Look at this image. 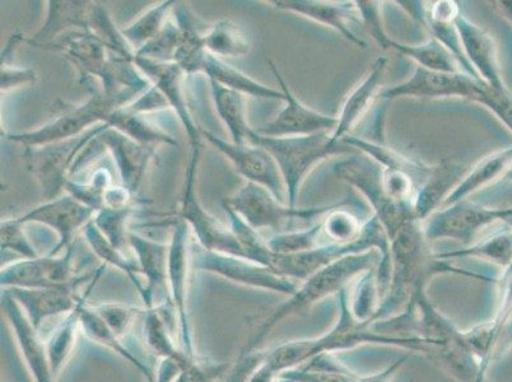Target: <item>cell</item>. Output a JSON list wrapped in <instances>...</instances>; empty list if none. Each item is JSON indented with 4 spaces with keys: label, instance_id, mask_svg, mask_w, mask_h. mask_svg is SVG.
<instances>
[{
    "label": "cell",
    "instance_id": "ffe728a7",
    "mask_svg": "<svg viewBox=\"0 0 512 382\" xmlns=\"http://www.w3.org/2000/svg\"><path fill=\"white\" fill-rule=\"evenodd\" d=\"M88 276L77 277L65 286L51 288H11L9 293L29 318L36 330L41 329L44 321L55 316L67 315L78 305L81 296L77 295L79 286Z\"/></svg>",
    "mask_w": 512,
    "mask_h": 382
},
{
    "label": "cell",
    "instance_id": "681fc988",
    "mask_svg": "<svg viewBox=\"0 0 512 382\" xmlns=\"http://www.w3.org/2000/svg\"><path fill=\"white\" fill-rule=\"evenodd\" d=\"M25 226L18 218L2 221L0 237H2V251H15L22 259H35L40 256L35 246L31 244L25 232Z\"/></svg>",
    "mask_w": 512,
    "mask_h": 382
},
{
    "label": "cell",
    "instance_id": "30bf717a",
    "mask_svg": "<svg viewBox=\"0 0 512 382\" xmlns=\"http://www.w3.org/2000/svg\"><path fill=\"white\" fill-rule=\"evenodd\" d=\"M511 218L512 207L488 208L465 199L440 208L423 221L422 226L428 241L449 239L469 246L479 232Z\"/></svg>",
    "mask_w": 512,
    "mask_h": 382
},
{
    "label": "cell",
    "instance_id": "11a10c76",
    "mask_svg": "<svg viewBox=\"0 0 512 382\" xmlns=\"http://www.w3.org/2000/svg\"><path fill=\"white\" fill-rule=\"evenodd\" d=\"M497 8L504 13L507 20L512 23V2H497Z\"/></svg>",
    "mask_w": 512,
    "mask_h": 382
},
{
    "label": "cell",
    "instance_id": "3957f363",
    "mask_svg": "<svg viewBox=\"0 0 512 382\" xmlns=\"http://www.w3.org/2000/svg\"><path fill=\"white\" fill-rule=\"evenodd\" d=\"M383 260L380 250L370 249L363 253L343 256L327 267L321 268L313 276L305 279L297 287L295 293L288 297L286 302L273 309L268 318L259 325L256 332L251 335L249 342L242 349L240 356H246L256 351L263 340L272 333L278 324L291 316L310 311L319 302L347 288L358 276L367 270L377 269Z\"/></svg>",
    "mask_w": 512,
    "mask_h": 382
},
{
    "label": "cell",
    "instance_id": "d4e9b609",
    "mask_svg": "<svg viewBox=\"0 0 512 382\" xmlns=\"http://www.w3.org/2000/svg\"><path fill=\"white\" fill-rule=\"evenodd\" d=\"M465 58L484 83L495 88H506L498 64L497 48L492 36L460 13L455 21Z\"/></svg>",
    "mask_w": 512,
    "mask_h": 382
},
{
    "label": "cell",
    "instance_id": "484cf974",
    "mask_svg": "<svg viewBox=\"0 0 512 382\" xmlns=\"http://www.w3.org/2000/svg\"><path fill=\"white\" fill-rule=\"evenodd\" d=\"M129 248L134 251L142 276L146 278V309L156 306L155 295L161 291L170 300L169 288V245L153 241L130 231Z\"/></svg>",
    "mask_w": 512,
    "mask_h": 382
},
{
    "label": "cell",
    "instance_id": "2e32d148",
    "mask_svg": "<svg viewBox=\"0 0 512 382\" xmlns=\"http://www.w3.org/2000/svg\"><path fill=\"white\" fill-rule=\"evenodd\" d=\"M269 65H271L281 91L285 93V101H283L285 107L276 118L263 125L262 128L256 129V132L263 135V137L271 138L304 137V135L318 133H333V130L337 127V118L319 113V111L302 104L299 97H296L290 86L287 85L277 65L272 60Z\"/></svg>",
    "mask_w": 512,
    "mask_h": 382
},
{
    "label": "cell",
    "instance_id": "b9f144b4",
    "mask_svg": "<svg viewBox=\"0 0 512 382\" xmlns=\"http://www.w3.org/2000/svg\"><path fill=\"white\" fill-rule=\"evenodd\" d=\"M174 0H165V2L157 3L150 9H147L143 15L139 16L136 21L130 23L123 31L125 39L132 45L134 50L141 49L142 46L150 43L164 29L166 22L175 8Z\"/></svg>",
    "mask_w": 512,
    "mask_h": 382
},
{
    "label": "cell",
    "instance_id": "bcb514c9",
    "mask_svg": "<svg viewBox=\"0 0 512 382\" xmlns=\"http://www.w3.org/2000/svg\"><path fill=\"white\" fill-rule=\"evenodd\" d=\"M132 206L125 208H104L97 212L93 223L99 228L101 234L106 237L121 251L129 246V228L128 223L132 217Z\"/></svg>",
    "mask_w": 512,
    "mask_h": 382
},
{
    "label": "cell",
    "instance_id": "52a82bcc",
    "mask_svg": "<svg viewBox=\"0 0 512 382\" xmlns=\"http://www.w3.org/2000/svg\"><path fill=\"white\" fill-rule=\"evenodd\" d=\"M338 204V203H337ZM337 204L325 207L293 208L279 202L267 188L254 183H246L225 199L223 206L231 208L242 221L256 231L273 230L277 234L290 228L296 222H311L323 218L337 207Z\"/></svg>",
    "mask_w": 512,
    "mask_h": 382
},
{
    "label": "cell",
    "instance_id": "f907efd6",
    "mask_svg": "<svg viewBox=\"0 0 512 382\" xmlns=\"http://www.w3.org/2000/svg\"><path fill=\"white\" fill-rule=\"evenodd\" d=\"M478 104L491 110L512 132V93L509 88H495L486 83Z\"/></svg>",
    "mask_w": 512,
    "mask_h": 382
},
{
    "label": "cell",
    "instance_id": "f6af8a7d",
    "mask_svg": "<svg viewBox=\"0 0 512 382\" xmlns=\"http://www.w3.org/2000/svg\"><path fill=\"white\" fill-rule=\"evenodd\" d=\"M113 185V176L106 167H100L91 175L86 183L69 180L65 186V193L72 195L78 202L85 204L93 211L100 212L105 208V197L107 190Z\"/></svg>",
    "mask_w": 512,
    "mask_h": 382
},
{
    "label": "cell",
    "instance_id": "60d3db41",
    "mask_svg": "<svg viewBox=\"0 0 512 382\" xmlns=\"http://www.w3.org/2000/svg\"><path fill=\"white\" fill-rule=\"evenodd\" d=\"M87 31L92 32L111 54L134 62L136 50L125 39L123 31L116 27L113 18L107 12L104 4L92 2L90 23H88Z\"/></svg>",
    "mask_w": 512,
    "mask_h": 382
},
{
    "label": "cell",
    "instance_id": "c3c4849f",
    "mask_svg": "<svg viewBox=\"0 0 512 382\" xmlns=\"http://www.w3.org/2000/svg\"><path fill=\"white\" fill-rule=\"evenodd\" d=\"M93 309L121 339L127 337L136 320L146 312V307L118 304V302H105V304L93 306Z\"/></svg>",
    "mask_w": 512,
    "mask_h": 382
},
{
    "label": "cell",
    "instance_id": "74e56055",
    "mask_svg": "<svg viewBox=\"0 0 512 382\" xmlns=\"http://www.w3.org/2000/svg\"><path fill=\"white\" fill-rule=\"evenodd\" d=\"M83 235H85L86 241L88 245H90L93 254L102 260L104 265H111V267L124 273L125 276L129 278V281L132 282L133 286L136 287L139 296H141L143 300L144 296H146V287H144L143 282L139 279L142 273L137 260L129 259L124 251L115 248V246L101 234V231L96 227L93 221L83 228Z\"/></svg>",
    "mask_w": 512,
    "mask_h": 382
},
{
    "label": "cell",
    "instance_id": "277c9868",
    "mask_svg": "<svg viewBox=\"0 0 512 382\" xmlns=\"http://www.w3.org/2000/svg\"><path fill=\"white\" fill-rule=\"evenodd\" d=\"M249 143L262 146L271 153L281 171L286 186V200L290 207H297L300 188L307 175L330 157L348 155L353 149L343 142H333L332 133L304 135V137H263L256 129Z\"/></svg>",
    "mask_w": 512,
    "mask_h": 382
},
{
    "label": "cell",
    "instance_id": "8992f818",
    "mask_svg": "<svg viewBox=\"0 0 512 382\" xmlns=\"http://www.w3.org/2000/svg\"><path fill=\"white\" fill-rule=\"evenodd\" d=\"M334 172L344 183L353 186L369 200L389 241L407 223L417 221L414 207L397 202L386 193L383 183V167L369 156L355 155L335 163Z\"/></svg>",
    "mask_w": 512,
    "mask_h": 382
},
{
    "label": "cell",
    "instance_id": "816d5d0a",
    "mask_svg": "<svg viewBox=\"0 0 512 382\" xmlns=\"http://www.w3.org/2000/svg\"><path fill=\"white\" fill-rule=\"evenodd\" d=\"M36 72L31 68H20L16 65L2 64V93H7L16 88L35 85Z\"/></svg>",
    "mask_w": 512,
    "mask_h": 382
},
{
    "label": "cell",
    "instance_id": "9a60e30c",
    "mask_svg": "<svg viewBox=\"0 0 512 382\" xmlns=\"http://www.w3.org/2000/svg\"><path fill=\"white\" fill-rule=\"evenodd\" d=\"M76 242L63 254L35 259H21L2 268L0 284L4 290L11 288H51L65 286L74 279L73 262Z\"/></svg>",
    "mask_w": 512,
    "mask_h": 382
},
{
    "label": "cell",
    "instance_id": "d6a6232c",
    "mask_svg": "<svg viewBox=\"0 0 512 382\" xmlns=\"http://www.w3.org/2000/svg\"><path fill=\"white\" fill-rule=\"evenodd\" d=\"M200 73L206 74L208 81L220 83L231 90L242 93L244 96L256 97V99L285 101V93L263 85L255 79L246 76L245 73L232 67L225 60L213 57L207 53Z\"/></svg>",
    "mask_w": 512,
    "mask_h": 382
},
{
    "label": "cell",
    "instance_id": "4dcf8cb0",
    "mask_svg": "<svg viewBox=\"0 0 512 382\" xmlns=\"http://www.w3.org/2000/svg\"><path fill=\"white\" fill-rule=\"evenodd\" d=\"M512 166V146L500 151L493 152L478 161L467 174L463 176L460 183L451 190L449 197L442 203L441 208L449 207L451 204L462 202L470 194L476 193L484 186L490 185L498 177L506 175Z\"/></svg>",
    "mask_w": 512,
    "mask_h": 382
},
{
    "label": "cell",
    "instance_id": "d6986e66",
    "mask_svg": "<svg viewBox=\"0 0 512 382\" xmlns=\"http://www.w3.org/2000/svg\"><path fill=\"white\" fill-rule=\"evenodd\" d=\"M409 358L411 353L403 354L384 370L361 376L339 361L335 354H321L305 365L285 372L277 382H393Z\"/></svg>",
    "mask_w": 512,
    "mask_h": 382
},
{
    "label": "cell",
    "instance_id": "4fadbf2b",
    "mask_svg": "<svg viewBox=\"0 0 512 382\" xmlns=\"http://www.w3.org/2000/svg\"><path fill=\"white\" fill-rule=\"evenodd\" d=\"M202 137L225 156L237 174L244 177L248 183L264 186L279 202L287 204L286 186L283 183L281 171L267 149L258 144L232 143L203 129Z\"/></svg>",
    "mask_w": 512,
    "mask_h": 382
},
{
    "label": "cell",
    "instance_id": "83f0119b",
    "mask_svg": "<svg viewBox=\"0 0 512 382\" xmlns=\"http://www.w3.org/2000/svg\"><path fill=\"white\" fill-rule=\"evenodd\" d=\"M92 2H68V0H49L48 17L35 36L26 40L35 48L46 49L67 32L87 31L90 23Z\"/></svg>",
    "mask_w": 512,
    "mask_h": 382
},
{
    "label": "cell",
    "instance_id": "f35d334b",
    "mask_svg": "<svg viewBox=\"0 0 512 382\" xmlns=\"http://www.w3.org/2000/svg\"><path fill=\"white\" fill-rule=\"evenodd\" d=\"M107 125L144 146H178L176 139L169 133L151 124L143 115L132 113L125 106L110 115Z\"/></svg>",
    "mask_w": 512,
    "mask_h": 382
},
{
    "label": "cell",
    "instance_id": "5b68a950",
    "mask_svg": "<svg viewBox=\"0 0 512 382\" xmlns=\"http://www.w3.org/2000/svg\"><path fill=\"white\" fill-rule=\"evenodd\" d=\"M130 95H107L104 91L93 90L85 102L78 105L63 104L57 118L43 127L26 130V132L9 133V142L22 144L23 147H39L44 144L65 141L79 137L100 124H107L110 115L136 100Z\"/></svg>",
    "mask_w": 512,
    "mask_h": 382
},
{
    "label": "cell",
    "instance_id": "836d02e7",
    "mask_svg": "<svg viewBox=\"0 0 512 382\" xmlns=\"http://www.w3.org/2000/svg\"><path fill=\"white\" fill-rule=\"evenodd\" d=\"M82 332L86 337L100 346L110 349L111 352L118 354L130 365L137 368L141 374L146 377L148 382L155 381V372H153L150 365L142 360L138 354L134 353L132 349L125 346L121 339L116 335L113 330L105 324V321L100 318L93 306L86 304L83 306L81 314Z\"/></svg>",
    "mask_w": 512,
    "mask_h": 382
},
{
    "label": "cell",
    "instance_id": "7dc6e473",
    "mask_svg": "<svg viewBox=\"0 0 512 382\" xmlns=\"http://www.w3.org/2000/svg\"><path fill=\"white\" fill-rule=\"evenodd\" d=\"M174 11V9H172ZM181 41V30L178 21L171 16L164 29L150 43L136 51L139 58L155 60L160 63H174L176 51Z\"/></svg>",
    "mask_w": 512,
    "mask_h": 382
},
{
    "label": "cell",
    "instance_id": "603a6c76",
    "mask_svg": "<svg viewBox=\"0 0 512 382\" xmlns=\"http://www.w3.org/2000/svg\"><path fill=\"white\" fill-rule=\"evenodd\" d=\"M46 50L62 53L77 68L85 83L92 78L104 82L113 59V54L90 31L67 32Z\"/></svg>",
    "mask_w": 512,
    "mask_h": 382
},
{
    "label": "cell",
    "instance_id": "7402d4cb",
    "mask_svg": "<svg viewBox=\"0 0 512 382\" xmlns=\"http://www.w3.org/2000/svg\"><path fill=\"white\" fill-rule=\"evenodd\" d=\"M2 309L35 382H55L57 377L51 371L46 343L40 338L39 330L30 323L21 305L7 291H4L2 297Z\"/></svg>",
    "mask_w": 512,
    "mask_h": 382
},
{
    "label": "cell",
    "instance_id": "f1b7e54d",
    "mask_svg": "<svg viewBox=\"0 0 512 382\" xmlns=\"http://www.w3.org/2000/svg\"><path fill=\"white\" fill-rule=\"evenodd\" d=\"M106 265H101L96 270V276L93 277L90 284L83 293L78 305L69 314L64 315L60 323L55 326L50 337L46 340V349H48V356L51 366V371L55 377L60 375L63 368L67 366L71 360L74 349L77 346L78 334L82 330L81 314L83 306L87 304V298L90 296L91 291L95 288L96 283L99 282L101 274L104 273Z\"/></svg>",
    "mask_w": 512,
    "mask_h": 382
},
{
    "label": "cell",
    "instance_id": "d590c367",
    "mask_svg": "<svg viewBox=\"0 0 512 382\" xmlns=\"http://www.w3.org/2000/svg\"><path fill=\"white\" fill-rule=\"evenodd\" d=\"M204 46L213 57L236 59L250 53L251 40L248 32L236 22L220 20L204 32Z\"/></svg>",
    "mask_w": 512,
    "mask_h": 382
},
{
    "label": "cell",
    "instance_id": "6da1fadb",
    "mask_svg": "<svg viewBox=\"0 0 512 382\" xmlns=\"http://www.w3.org/2000/svg\"><path fill=\"white\" fill-rule=\"evenodd\" d=\"M338 319L329 332L320 337L290 340L278 346L259 351V363L246 382H277L285 372L305 365L321 354L351 351L366 344L407 349L408 352L427 354L436 361L439 346L422 338L390 337L377 333L372 324L360 323L348 307V287L338 295Z\"/></svg>",
    "mask_w": 512,
    "mask_h": 382
},
{
    "label": "cell",
    "instance_id": "f546056e",
    "mask_svg": "<svg viewBox=\"0 0 512 382\" xmlns=\"http://www.w3.org/2000/svg\"><path fill=\"white\" fill-rule=\"evenodd\" d=\"M467 170L463 165L454 160H446L435 165L434 174L426 181L418 191L416 202H414V213L417 221H426L436 208H441L442 203L449 197L451 189L460 183Z\"/></svg>",
    "mask_w": 512,
    "mask_h": 382
},
{
    "label": "cell",
    "instance_id": "db71d44e",
    "mask_svg": "<svg viewBox=\"0 0 512 382\" xmlns=\"http://www.w3.org/2000/svg\"><path fill=\"white\" fill-rule=\"evenodd\" d=\"M183 372V368L178 363L171 360H160L153 382H175Z\"/></svg>",
    "mask_w": 512,
    "mask_h": 382
},
{
    "label": "cell",
    "instance_id": "ba28073f",
    "mask_svg": "<svg viewBox=\"0 0 512 382\" xmlns=\"http://www.w3.org/2000/svg\"><path fill=\"white\" fill-rule=\"evenodd\" d=\"M109 127L110 125L100 124L79 137L25 148L23 161L27 170L35 176L45 200L59 198L64 193L78 157Z\"/></svg>",
    "mask_w": 512,
    "mask_h": 382
},
{
    "label": "cell",
    "instance_id": "5bb4252c",
    "mask_svg": "<svg viewBox=\"0 0 512 382\" xmlns=\"http://www.w3.org/2000/svg\"><path fill=\"white\" fill-rule=\"evenodd\" d=\"M195 267L202 272L216 274L227 281L258 288V290L281 293L290 297L297 290L296 282L277 276L272 270L241 256L213 253L200 250L195 258Z\"/></svg>",
    "mask_w": 512,
    "mask_h": 382
},
{
    "label": "cell",
    "instance_id": "7bdbcfd3",
    "mask_svg": "<svg viewBox=\"0 0 512 382\" xmlns=\"http://www.w3.org/2000/svg\"><path fill=\"white\" fill-rule=\"evenodd\" d=\"M344 203L329 211L321 218V230L328 244L351 245L361 239L365 223L343 208Z\"/></svg>",
    "mask_w": 512,
    "mask_h": 382
},
{
    "label": "cell",
    "instance_id": "ab89813d",
    "mask_svg": "<svg viewBox=\"0 0 512 382\" xmlns=\"http://www.w3.org/2000/svg\"><path fill=\"white\" fill-rule=\"evenodd\" d=\"M381 300L383 297L377 281V269L367 270L348 286L349 311L360 323L372 324Z\"/></svg>",
    "mask_w": 512,
    "mask_h": 382
},
{
    "label": "cell",
    "instance_id": "8d00e7d4",
    "mask_svg": "<svg viewBox=\"0 0 512 382\" xmlns=\"http://www.w3.org/2000/svg\"><path fill=\"white\" fill-rule=\"evenodd\" d=\"M441 260L477 258L497 265L506 272L512 267V226L497 231L486 239L474 242L465 249L436 254Z\"/></svg>",
    "mask_w": 512,
    "mask_h": 382
},
{
    "label": "cell",
    "instance_id": "1f68e13d",
    "mask_svg": "<svg viewBox=\"0 0 512 382\" xmlns=\"http://www.w3.org/2000/svg\"><path fill=\"white\" fill-rule=\"evenodd\" d=\"M172 16L178 21L181 30L180 46L176 51L174 63L178 64L185 74L193 76L200 73L208 53L204 46V34L200 32L197 17L186 4L176 3Z\"/></svg>",
    "mask_w": 512,
    "mask_h": 382
},
{
    "label": "cell",
    "instance_id": "44dd1931",
    "mask_svg": "<svg viewBox=\"0 0 512 382\" xmlns=\"http://www.w3.org/2000/svg\"><path fill=\"white\" fill-rule=\"evenodd\" d=\"M99 141L113 158L121 185L137 195L156 155V147L144 146L111 127L101 133Z\"/></svg>",
    "mask_w": 512,
    "mask_h": 382
},
{
    "label": "cell",
    "instance_id": "f5cc1de1",
    "mask_svg": "<svg viewBox=\"0 0 512 382\" xmlns=\"http://www.w3.org/2000/svg\"><path fill=\"white\" fill-rule=\"evenodd\" d=\"M125 107H127L129 111H132V113L138 115H146L156 113V111L170 109L164 95H162L155 86L148 88L146 92H143L141 96H138L136 100L130 102V104Z\"/></svg>",
    "mask_w": 512,
    "mask_h": 382
},
{
    "label": "cell",
    "instance_id": "ac0fdd59",
    "mask_svg": "<svg viewBox=\"0 0 512 382\" xmlns=\"http://www.w3.org/2000/svg\"><path fill=\"white\" fill-rule=\"evenodd\" d=\"M134 64L144 76L150 79L152 86L164 95L170 109L175 111L176 116L188 134L190 147L202 148V129L195 123L190 113L188 102L183 88V69L175 63H160L155 60L139 58L136 55Z\"/></svg>",
    "mask_w": 512,
    "mask_h": 382
},
{
    "label": "cell",
    "instance_id": "8fae6325",
    "mask_svg": "<svg viewBox=\"0 0 512 382\" xmlns=\"http://www.w3.org/2000/svg\"><path fill=\"white\" fill-rule=\"evenodd\" d=\"M486 83L467 73H445L417 67L411 77L397 86L384 88L381 99L394 100L399 97H423V99H467L481 100Z\"/></svg>",
    "mask_w": 512,
    "mask_h": 382
},
{
    "label": "cell",
    "instance_id": "4316f807",
    "mask_svg": "<svg viewBox=\"0 0 512 382\" xmlns=\"http://www.w3.org/2000/svg\"><path fill=\"white\" fill-rule=\"evenodd\" d=\"M388 60L379 57L371 65L369 73L353 88L344 100L341 113L337 118V127L333 130V142H342L349 132L369 113L377 96H380L381 79H383Z\"/></svg>",
    "mask_w": 512,
    "mask_h": 382
},
{
    "label": "cell",
    "instance_id": "9f6ffc18",
    "mask_svg": "<svg viewBox=\"0 0 512 382\" xmlns=\"http://www.w3.org/2000/svg\"><path fill=\"white\" fill-rule=\"evenodd\" d=\"M506 176L507 179H510L512 181V169L509 172H507Z\"/></svg>",
    "mask_w": 512,
    "mask_h": 382
},
{
    "label": "cell",
    "instance_id": "e0dca14e",
    "mask_svg": "<svg viewBox=\"0 0 512 382\" xmlns=\"http://www.w3.org/2000/svg\"><path fill=\"white\" fill-rule=\"evenodd\" d=\"M96 212L85 204L78 202L72 195L64 194L53 200H46L41 206L18 217L23 225L39 223L51 228L59 236L58 245L50 255H59L73 244L74 236L93 221Z\"/></svg>",
    "mask_w": 512,
    "mask_h": 382
},
{
    "label": "cell",
    "instance_id": "e575fe53",
    "mask_svg": "<svg viewBox=\"0 0 512 382\" xmlns=\"http://www.w3.org/2000/svg\"><path fill=\"white\" fill-rule=\"evenodd\" d=\"M209 86H211L214 107L230 133L231 142L249 143L254 128L250 127L248 118H246V96L217 82L209 81Z\"/></svg>",
    "mask_w": 512,
    "mask_h": 382
},
{
    "label": "cell",
    "instance_id": "cb8c5ba5",
    "mask_svg": "<svg viewBox=\"0 0 512 382\" xmlns=\"http://www.w3.org/2000/svg\"><path fill=\"white\" fill-rule=\"evenodd\" d=\"M281 11L296 13L321 25L328 26L346 37L358 48L366 49V43L352 30L353 23L362 21L356 2H318V0H271Z\"/></svg>",
    "mask_w": 512,
    "mask_h": 382
},
{
    "label": "cell",
    "instance_id": "9c48e42d",
    "mask_svg": "<svg viewBox=\"0 0 512 382\" xmlns=\"http://www.w3.org/2000/svg\"><path fill=\"white\" fill-rule=\"evenodd\" d=\"M200 149L192 148L188 166H186L183 197H181L179 217L194 232L202 249L245 258L239 240L231 227L220 220L200 203L197 193V174L200 161Z\"/></svg>",
    "mask_w": 512,
    "mask_h": 382
},
{
    "label": "cell",
    "instance_id": "ee69618b",
    "mask_svg": "<svg viewBox=\"0 0 512 382\" xmlns=\"http://www.w3.org/2000/svg\"><path fill=\"white\" fill-rule=\"evenodd\" d=\"M321 222H315L304 230L279 232L268 239L269 249L277 254L304 253L329 245L325 242Z\"/></svg>",
    "mask_w": 512,
    "mask_h": 382
},
{
    "label": "cell",
    "instance_id": "7a4b0ae2",
    "mask_svg": "<svg viewBox=\"0 0 512 382\" xmlns=\"http://www.w3.org/2000/svg\"><path fill=\"white\" fill-rule=\"evenodd\" d=\"M422 222L407 223L389 241L390 251V281L388 292L377 310L372 324L377 321L393 318L406 309L414 292L432 278L440 274H459V276L478 279V281L495 282L497 279L483 276L468 270L454 267L448 260L437 258L431 253Z\"/></svg>",
    "mask_w": 512,
    "mask_h": 382
},
{
    "label": "cell",
    "instance_id": "7c38bea8",
    "mask_svg": "<svg viewBox=\"0 0 512 382\" xmlns=\"http://www.w3.org/2000/svg\"><path fill=\"white\" fill-rule=\"evenodd\" d=\"M169 288L171 305L179 323L180 346L190 357H195L192 323L188 309L190 272H192V250H190V228L184 221L172 228L169 244Z\"/></svg>",
    "mask_w": 512,
    "mask_h": 382
}]
</instances>
